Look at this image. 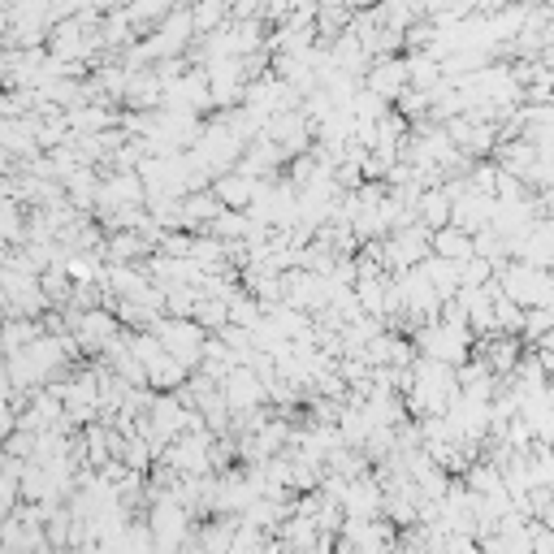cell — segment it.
I'll return each instance as SVG.
<instances>
[{
    "label": "cell",
    "instance_id": "1",
    "mask_svg": "<svg viewBox=\"0 0 554 554\" xmlns=\"http://www.w3.org/2000/svg\"><path fill=\"white\" fill-rule=\"evenodd\" d=\"M148 334L161 342V347L174 355L178 364L195 368V364L204 360V342H208V334H204L200 321H191V316H156Z\"/></svg>",
    "mask_w": 554,
    "mask_h": 554
},
{
    "label": "cell",
    "instance_id": "2",
    "mask_svg": "<svg viewBox=\"0 0 554 554\" xmlns=\"http://www.w3.org/2000/svg\"><path fill=\"white\" fill-rule=\"evenodd\" d=\"M429 256H442L451 265H464L472 256V234H464L459 226H442V230H429Z\"/></svg>",
    "mask_w": 554,
    "mask_h": 554
},
{
    "label": "cell",
    "instance_id": "3",
    "mask_svg": "<svg viewBox=\"0 0 554 554\" xmlns=\"http://www.w3.org/2000/svg\"><path fill=\"white\" fill-rule=\"evenodd\" d=\"M213 195L221 208H247L256 195V178L252 174H239V169H230V174H217L213 182Z\"/></svg>",
    "mask_w": 554,
    "mask_h": 554
},
{
    "label": "cell",
    "instance_id": "4",
    "mask_svg": "<svg viewBox=\"0 0 554 554\" xmlns=\"http://www.w3.org/2000/svg\"><path fill=\"white\" fill-rule=\"evenodd\" d=\"M403 87H407V65L403 61H381L373 74H368V91L381 100H399L403 96Z\"/></svg>",
    "mask_w": 554,
    "mask_h": 554
},
{
    "label": "cell",
    "instance_id": "5",
    "mask_svg": "<svg viewBox=\"0 0 554 554\" xmlns=\"http://www.w3.org/2000/svg\"><path fill=\"white\" fill-rule=\"evenodd\" d=\"M22 239V217L13 204H0V243H18Z\"/></svg>",
    "mask_w": 554,
    "mask_h": 554
}]
</instances>
